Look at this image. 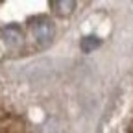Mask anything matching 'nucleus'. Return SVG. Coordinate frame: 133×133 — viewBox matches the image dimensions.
I'll return each mask as SVG.
<instances>
[{"mask_svg":"<svg viewBox=\"0 0 133 133\" xmlns=\"http://www.w3.org/2000/svg\"><path fill=\"white\" fill-rule=\"evenodd\" d=\"M30 28H31L33 39H35V43L41 48H46L56 37V26L48 17H35V19L31 21Z\"/></svg>","mask_w":133,"mask_h":133,"instance_id":"1","label":"nucleus"},{"mask_svg":"<svg viewBox=\"0 0 133 133\" xmlns=\"http://www.w3.org/2000/svg\"><path fill=\"white\" fill-rule=\"evenodd\" d=\"M50 8H52L54 13L59 15V17H69L74 11L76 2H72V0H52V2H50Z\"/></svg>","mask_w":133,"mask_h":133,"instance_id":"2","label":"nucleus"},{"mask_svg":"<svg viewBox=\"0 0 133 133\" xmlns=\"http://www.w3.org/2000/svg\"><path fill=\"white\" fill-rule=\"evenodd\" d=\"M2 35H4L6 44H9V46L19 44L21 39H22V33H21V30L17 28V26H8V28H4V30H2Z\"/></svg>","mask_w":133,"mask_h":133,"instance_id":"3","label":"nucleus"},{"mask_svg":"<svg viewBox=\"0 0 133 133\" xmlns=\"http://www.w3.org/2000/svg\"><path fill=\"white\" fill-rule=\"evenodd\" d=\"M102 44V39H98L96 35H89V37H83L81 39V43H79V46H81V50L85 54H91V52H94V50Z\"/></svg>","mask_w":133,"mask_h":133,"instance_id":"4","label":"nucleus"}]
</instances>
